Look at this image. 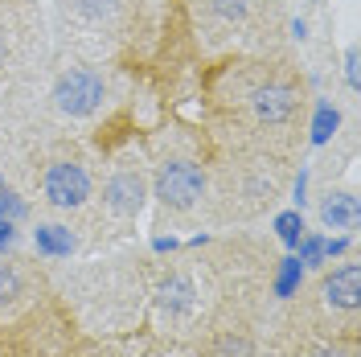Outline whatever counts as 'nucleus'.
I'll return each instance as SVG.
<instances>
[{
    "mask_svg": "<svg viewBox=\"0 0 361 357\" xmlns=\"http://www.w3.org/2000/svg\"><path fill=\"white\" fill-rule=\"evenodd\" d=\"M238 107L247 111V119L259 132H283V128H292L295 119H300L304 95L295 87V78L271 70V74L247 78V83L238 87Z\"/></svg>",
    "mask_w": 361,
    "mask_h": 357,
    "instance_id": "nucleus-1",
    "label": "nucleus"
},
{
    "mask_svg": "<svg viewBox=\"0 0 361 357\" xmlns=\"http://www.w3.org/2000/svg\"><path fill=\"white\" fill-rule=\"evenodd\" d=\"M49 99H54V107H58L62 115H70V119H90V115H99L103 107H107L111 83H107V74H103L99 66L74 62V66L58 70Z\"/></svg>",
    "mask_w": 361,
    "mask_h": 357,
    "instance_id": "nucleus-2",
    "label": "nucleus"
},
{
    "mask_svg": "<svg viewBox=\"0 0 361 357\" xmlns=\"http://www.w3.org/2000/svg\"><path fill=\"white\" fill-rule=\"evenodd\" d=\"M205 198V169L189 157H169L157 164V201L169 214H189Z\"/></svg>",
    "mask_w": 361,
    "mask_h": 357,
    "instance_id": "nucleus-3",
    "label": "nucleus"
},
{
    "mask_svg": "<svg viewBox=\"0 0 361 357\" xmlns=\"http://www.w3.org/2000/svg\"><path fill=\"white\" fill-rule=\"evenodd\" d=\"M42 198L54 210H82L90 201V173L82 160L58 157L45 164L42 173Z\"/></svg>",
    "mask_w": 361,
    "mask_h": 357,
    "instance_id": "nucleus-4",
    "label": "nucleus"
},
{
    "mask_svg": "<svg viewBox=\"0 0 361 357\" xmlns=\"http://www.w3.org/2000/svg\"><path fill=\"white\" fill-rule=\"evenodd\" d=\"M144 193H148L144 173L135 164H119L111 177H107V185H103V210H107V218H115V222L135 218L144 210Z\"/></svg>",
    "mask_w": 361,
    "mask_h": 357,
    "instance_id": "nucleus-5",
    "label": "nucleus"
},
{
    "mask_svg": "<svg viewBox=\"0 0 361 357\" xmlns=\"http://www.w3.org/2000/svg\"><path fill=\"white\" fill-rule=\"evenodd\" d=\"M320 300L333 308V313H345L353 316L357 313V300H361V267L349 259V263H341L337 271H329L324 279H320Z\"/></svg>",
    "mask_w": 361,
    "mask_h": 357,
    "instance_id": "nucleus-6",
    "label": "nucleus"
},
{
    "mask_svg": "<svg viewBox=\"0 0 361 357\" xmlns=\"http://www.w3.org/2000/svg\"><path fill=\"white\" fill-rule=\"evenodd\" d=\"M193 304H197V288H193V275H185V271H169L164 275V284H160V308L169 316H189L193 313Z\"/></svg>",
    "mask_w": 361,
    "mask_h": 357,
    "instance_id": "nucleus-7",
    "label": "nucleus"
},
{
    "mask_svg": "<svg viewBox=\"0 0 361 357\" xmlns=\"http://www.w3.org/2000/svg\"><path fill=\"white\" fill-rule=\"evenodd\" d=\"M33 246L42 259H70L78 246V234L62 222H37L33 226Z\"/></svg>",
    "mask_w": 361,
    "mask_h": 357,
    "instance_id": "nucleus-8",
    "label": "nucleus"
},
{
    "mask_svg": "<svg viewBox=\"0 0 361 357\" xmlns=\"http://www.w3.org/2000/svg\"><path fill=\"white\" fill-rule=\"evenodd\" d=\"M62 13L82 21L87 29H103V25H115L119 13H123V0H62Z\"/></svg>",
    "mask_w": 361,
    "mask_h": 357,
    "instance_id": "nucleus-9",
    "label": "nucleus"
},
{
    "mask_svg": "<svg viewBox=\"0 0 361 357\" xmlns=\"http://www.w3.org/2000/svg\"><path fill=\"white\" fill-rule=\"evenodd\" d=\"M320 226L324 230H353L357 226V198L353 193H329V198L320 201Z\"/></svg>",
    "mask_w": 361,
    "mask_h": 357,
    "instance_id": "nucleus-10",
    "label": "nucleus"
},
{
    "mask_svg": "<svg viewBox=\"0 0 361 357\" xmlns=\"http://www.w3.org/2000/svg\"><path fill=\"white\" fill-rule=\"evenodd\" d=\"M205 13H209V21L234 29V25H247L250 21L255 0H205Z\"/></svg>",
    "mask_w": 361,
    "mask_h": 357,
    "instance_id": "nucleus-11",
    "label": "nucleus"
},
{
    "mask_svg": "<svg viewBox=\"0 0 361 357\" xmlns=\"http://www.w3.org/2000/svg\"><path fill=\"white\" fill-rule=\"evenodd\" d=\"M304 263L295 259V255H288V259H279V267H275V296L279 300H292L295 291H300V284H304Z\"/></svg>",
    "mask_w": 361,
    "mask_h": 357,
    "instance_id": "nucleus-12",
    "label": "nucleus"
},
{
    "mask_svg": "<svg viewBox=\"0 0 361 357\" xmlns=\"http://www.w3.org/2000/svg\"><path fill=\"white\" fill-rule=\"evenodd\" d=\"M337 128H341L337 103L320 99V103H316V111H312V144H329V140L337 135Z\"/></svg>",
    "mask_w": 361,
    "mask_h": 357,
    "instance_id": "nucleus-13",
    "label": "nucleus"
},
{
    "mask_svg": "<svg viewBox=\"0 0 361 357\" xmlns=\"http://www.w3.org/2000/svg\"><path fill=\"white\" fill-rule=\"evenodd\" d=\"M271 230H275V238H279V243L288 246V250H295L300 234L308 230V226H304V210H283V214H275Z\"/></svg>",
    "mask_w": 361,
    "mask_h": 357,
    "instance_id": "nucleus-14",
    "label": "nucleus"
},
{
    "mask_svg": "<svg viewBox=\"0 0 361 357\" xmlns=\"http://www.w3.org/2000/svg\"><path fill=\"white\" fill-rule=\"evenodd\" d=\"M209 357H255V341L243 329H230V333H222L214 341V353Z\"/></svg>",
    "mask_w": 361,
    "mask_h": 357,
    "instance_id": "nucleus-15",
    "label": "nucleus"
},
{
    "mask_svg": "<svg viewBox=\"0 0 361 357\" xmlns=\"http://www.w3.org/2000/svg\"><path fill=\"white\" fill-rule=\"evenodd\" d=\"M17 296H25V275H21L17 263H8V259L0 255V308L13 304Z\"/></svg>",
    "mask_w": 361,
    "mask_h": 357,
    "instance_id": "nucleus-16",
    "label": "nucleus"
},
{
    "mask_svg": "<svg viewBox=\"0 0 361 357\" xmlns=\"http://www.w3.org/2000/svg\"><path fill=\"white\" fill-rule=\"evenodd\" d=\"M295 259H300L304 267H320V263H324V238L312 234V230H304L300 243H295Z\"/></svg>",
    "mask_w": 361,
    "mask_h": 357,
    "instance_id": "nucleus-17",
    "label": "nucleus"
},
{
    "mask_svg": "<svg viewBox=\"0 0 361 357\" xmlns=\"http://www.w3.org/2000/svg\"><path fill=\"white\" fill-rule=\"evenodd\" d=\"M25 214H29L25 198H17L13 189H0V222H21Z\"/></svg>",
    "mask_w": 361,
    "mask_h": 357,
    "instance_id": "nucleus-18",
    "label": "nucleus"
},
{
    "mask_svg": "<svg viewBox=\"0 0 361 357\" xmlns=\"http://www.w3.org/2000/svg\"><path fill=\"white\" fill-rule=\"evenodd\" d=\"M292 198H295V210H304V201H308V169H300V177H295Z\"/></svg>",
    "mask_w": 361,
    "mask_h": 357,
    "instance_id": "nucleus-19",
    "label": "nucleus"
},
{
    "mask_svg": "<svg viewBox=\"0 0 361 357\" xmlns=\"http://www.w3.org/2000/svg\"><path fill=\"white\" fill-rule=\"evenodd\" d=\"M152 250H157V255H173V250H180V238H173V234H157V238H152Z\"/></svg>",
    "mask_w": 361,
    "mask_h": 357,
    "instance_id": "nucleus-20",
    "label": "nucleus"
},
{
    "mask_svg": "<svg viewBox=\"0 0 361 357\" xmlns=\"http://www.w3.org/2000/svg\"><path fill=\"white\" fill-rule=\"evenodd\" d=\"M17 234H21V230H17V222H0V255L17 243Z\"/></svg>",
    "mask_w": 361,
    "mask_h": 357,
    "instance_id": "nucleus-21",
    "label": "nucleus"
},
{
    "mask_svg": "<svg viewBox=\"0 0 361 357\" xmlns=\"http://www.w3.org/2000/svg\"><path fill=\"white\" fill-rule=\"evenodd\" d=\"M345 78H349V87L357 90V49L345 54Z\"/></svg>",
    "mask_w": 361,
    "mask_h": 357,
    "instance_id": "nucleus-22",
    "label": "nucleus"
},
{
    "mask_svg": "<svg viewBox=\"0 0 361 357\" xmlns=\"http://www.w3.org/2000/svg\"><path fill=\"white\" fill-rule=\"evenodd\" d=\"M8 58H13V37H8V33L0 29V70L8 66Z\"/></svg>",
    "mask_w": 361,
    "mask_h": 357,
    "instance_id": "nucleus-23",
    "label": "nucleus"
},
{
    "mask_svg": "<svg viewBox=\"0 0 361 357\" xmlns=\"http://www.w3.org/2000/svg\"><path fill=\"white\" fill-rule=\"evenodd\" d=\"M308 4H324V0H308Z\"/></svg>",
    "mask_w": 361,
    "mask_h": 357,
    "instance_id": "nucleus-24",
    "label": "nucleus"
},
{
    "mask_svg": "<svg viewBox=\"0 0 361 357\" xmlns=\"http://www.w3.org/2000/svg\"><path fill=\"white\" fill-rule=\"evenodd\" d=\"M0 189H4V177H0Z\"/></svg>",
    "mask_w": 361,
    "mask_h": 357,
    "instance_id": "nucleus-25",
    "label": "nucleus"
}]
</instances>
